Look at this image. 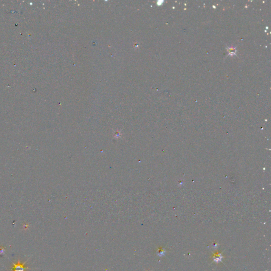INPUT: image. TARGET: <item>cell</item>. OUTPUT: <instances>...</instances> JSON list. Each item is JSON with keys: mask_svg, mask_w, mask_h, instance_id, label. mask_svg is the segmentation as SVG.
Wrapping results in <instances>:
<instances>
[{"mask_svg": "<svg viewBox=\"0 0 271 271\" xmlns=\"http://www.w3.org/2000/svg\"><path fill=\"white\" fill-rule=\"evenodd\" d=\"M27 262V261H26ZM26 262L24 263H22L19 260L17 262L16 264L13 263V267H12V271H27V270H30L28 267H25Z\"/></svg>", "mask_w": 271, "mask_h": 271, "instance_id": "1", "label": "cell"}, {"mask_svg": "<svg viewBox=\"0 0 271 271\" xmlns=\"http://www.w3.org/2000/svg\"><path fill=\"white\" fill-rule=\"evenodd\" d=\"M165 252H166V251H165V249L163 248H161L159 249V250H157V255H158L159 256H162L163 255H164Z\"/></svg>", "mask_w": 271, "mask_h": 271, "instance_id": "2", "label": "cell"}, {"mask_svg": "<svg viewBox=\"0 0 271 271\" xmlns=\"http://www.w3.org/2000/svg\"><path fill=\"white\" fill-rule=\"evenodd\" d=\"M5 250L4 248L2 246H0V255L4 254H5Z\"/></svg>", "mask_w": 271, "mask_h": 271, "instance_id": "3", "label": "cell"}]
</instances>
